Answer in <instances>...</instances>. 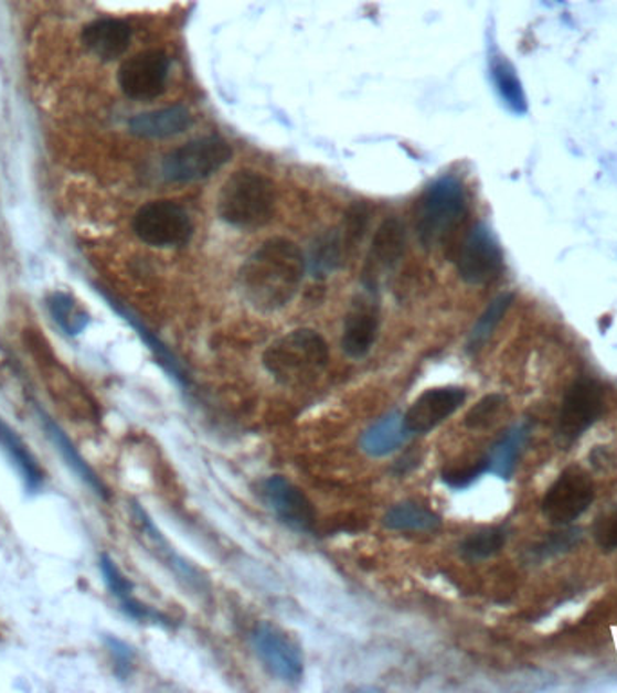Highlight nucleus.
I'll return each mask as SVG.
<instances>
[{
  "label": "nucleus",
  "mask_w": 617,
  "mask_h": 693,
  "mask_svg": "<svg viewBox=\"0 0 617 693\" xmlns=\"http://www.w3.org/2000/svg\"><path fill=\"white\" fill-rule=\"evenodd\" d=\"M307 258L297 244L273 237L246 258L238 288L258 311H277L291 302L306 277Z\"/></svg>",
  "instance_id": "nucleus-1"
},
{
  "label": "nucleus",
  "mask_w": 617,
  "mask_h": 693,
  "mask_svg": "<svg viewBox=\"0 0 617 693\" xmlns=\"http://www.w3.org/2000/svg\"><path fill=\"white\" fill-rule=\"evenodd\" d=\"M275 209V183L257 170H238L227 178L219 192V217L233 228H263L272 221Z\"/></svg>",
  "instance_id": "nucleus-2"
},
{
  "label": "nucleus",
  "mask_w": 617,
  "mask_h": 693,
  "mask_svg": "<svg viewBox=\"0 0 617 693\" xmlns=\"http://www.w3.org/2000/svg\"><path fill=\"white\" fill-rule=\"evenodd\" d=\"M329 363V346L312 329H297L278 338L264 352V366L284 385H306Z\"/></svg>",
  "instance_id": "nucleus-3"
},
{
  "label": "nucleus",
  "mask_w": 617,
  "mask_h": 693,
  "mask_svg": "<svg viewBox=\"0 0 617 693\" xmlns=\"http://www.w3.org/2000/svg\"><path fill=\"white\" fill-rule=\"evenodd\" d=\"M466 213V192L459 179L446 175L432 183L415 210V233L426 248L443 246Z\"/></svg>",
  "instance_id": "nucleus-4"
},
{
  "label": "nucleus",
  "mask_w": 617,
  "mask_h": 693,
  "mask_svg": "<svg viewBox=\"0 0 617 693\" xmlns=\"http://www.w3.org/2000/svg\"><path fill=\"white\" fill-rule=\"evenodd\" d=\"M233 150L221 136L192 139L172 150L161 164V173L172 183H193L212 178L232 159Z\"/></svg>",
  "instance_id": "nucleus-5"
},
{
  "label": "nucleus",
  "mask_w": 617,
  "mask_h": 693,
  "mask_svg": "<svg viewBox=\"0 0 617 693\" xmlns=\"http://www.w3.org/2000/svg\"><path fill=\"white\" fill-rule=\"evenodd\" d=\"M132 230L139 241L153 248H181L193 235L187 210L167 199L143 204L134 215Z\"/></svg>",
  "instance_id": "nucleus-6"
},
{
  "label": "nucleus",
  "mask_w": 617,
  "mask_h": 693,
  "mask_svg": "<svg viewBox=\"0 0 617 693\" xmlns=\"http://www.w3.org/2000/svg\"><path fill=\"white\" fill-rule=\"evenodd\" d=\"M605 412V388L594 377L582 376L563 396L556 423V441L567 450Z\"/></svg>",
  "instance_id": "nucleus-7"
},
{
  "label": "nucleus",
  "mask_w": 617,
  "mask_h": 693,
  "mask_svg": "<svg viewBox=\"0 0 617 693\" xmlns=\"http://www.w3.org/2000/svg\"><path fill=\"white\" fill-rule=\"evenodd\" d=\"M596 486L582 466H567L543 497L542 513L551 524L571 525L593 505Z\"/></svg>",
  "instance_id": "nucleus-8"
},
{
  "label": "nucleus",
  "mask_w": 617,
  "mask_h": 693,
  "mask_svg": "<svg viewBox=\"0 0 617 693\" xmlns=\"http://www.w3.org/2000/svg\"><path fill=\"white\" fill-rule=\"evenodd\" d=\"M457 271L471 286H486L504 271V255L486 224L469 230L457 253Z\"/></svg>",
  "instance_id": "nucleus-9"
},
{
  "label": "nucleus",
  "mask_w": 617,
  "mask_h": 693,
  "mask_svg": "<svg viewBox=\"0 0 617 693\" xmlns=\"http://www.w3.org/2000/svg\"><path fill=\"white\" fill-rule=\"evenodd\" d=\"M169 73L170 58L164 51H143L119 65V89L127 98L150 102L163 95Z\"/></svg>",
  "instance_id": "nucleus-10"
},
{
  "label": "nucleus",
  "mask_w": 617,
  "mask_h": 693,
  "mask_svg": "<svg viewBox=\"0 0 617 693\" xmlns=\"http://www.w3.org/2000/svg\"><path fill=\"white\" fill-rule=\"evenodd\" d=\"M253 647L269 672L284 683L297 684L304 678V655L300 647L284 630L272 623H260L253 630Z\"/></svg>",
  "instance_id": "nucleus-11"
},
{
  "label": "nucleus",
  "mask_w": 617,
  "mask_h": 693,
  "mask_svg": "<svg viewBox=\"0 0 617 693\" xmlns=\"http://www.w3.org/2000/svg\"><path fill=\"white\" fill-rule=\"evenodd\" d=\"M264 499L281 524L298 533H312L317 525V511L306 493L287 481L286 477L273 476L264 482Z\"/></svg>",
  "instance_id": "nucleus-12"
},
{
  "label": "nucleus",
  "mask_w": 617,
  "mask_h": 693,
  "mask_svg": "<svg viewBox=\"0 0 617 693\" xmlns=\"http://www.w3.org/2000/svg\"><path fill=\"white\" fill-rule=\"evenodd\" d=\"M406 248V228L400 218L389 217L372 237L366 253L363 282L371 291L380 289L383 278L397 266Z\"/></svg>",
  "instance_id": "nucleus-13"
},
{
  "label": "nucleus",
  "mask_w": 617,
  "mask_h": 693,
  "mask_svg": "<svg viewBox=\"0 0 617 693\" xmlns=\"http://www.w3.org/2000/svg\"><path fill=\"white\" fill-rule=\"evenodd\" d=\"M466 397L468 394L460 386L428 388L412 403L406 414H403L406 428L415 436L430 434L437 426L443 425L449 416H454L460 406L465 405Z\"/></svg>",
  "instance_id": "nucleus-14"
},
{
  "label": "nucleus",
  "mask_w": 617,
  "mask_h": 693,
  "mask_svg": "<svg viewBox=\"0 0 617 693\" xmlns=\"http://www.w3.org/2000/svg\"><path fill=\"white\" fill-rule=\"evenodd\" d=\"M132 515L134 520L138 522L139 530L143 531L145 536L156 551V555L172 571L173 576L181 579V584L187 585L188 589L193 590V593L208 595L210 584H208L206 576L179 555L178 551L173 550L169 540L164 539L163 533L158 530V525L153 524L149 513L143 510V505L132 502Z\"/></svg>",
  "instance_id": "nucleus-15"
},
{
  "label": "nucleus",
  "mask_w": 617,
  "mask_h": 693,
  "mask_svg": "<svg viewBox=\"0 0 617 693\" xmlns=\"http://www.w3.org/2000/svg\"><path fill=\"white\" fill-rule=\"evenodd\" d=\"M35 416L39 419V425L42 426V430L45 431V436L50 439L53 448L58 451L60 457L64 459L67 468L93 491L94 495L99 497L102 501H107L109 499L107 486L99 479L98 473L91 468L89 462L85 461L84 456L79 454L73 439L67 436V431L42 406L35 405Z\"/></svg>",
  "instance_id": "nucleus-16"
},
{
  "label": "nucleus",
  "mask_w": 617,
  "mask_h": 693,
  "mask_svg": "<svg viewBox=\"0 0 617 693\" xmlns=\"http://www.w3.org/2000/svg\"><path fill=\"white\" fill-rule=\"evenodd\" d=\"M99 573L104 578L110 595L118 599L119 609L124 610L125 616H129L134 621L139 623L161 625V627H170L167 616L161 615L159 610L152 609L143 601H139L134 596V584L127 576L121 573L116 562L110 558L107 553H102L98 559Z\"/></svg>",
  "instance_id": "nucleus-17"
},
{
  "label": "nucleus",
  "mask_w": 617,
  "mask_h": 693,
  "mask_svg": "<svg viewBox=\"0 0 617 693\" xmlns=\"http://www.w3.org/2000/svg\"><path fill=\"white\" fill-rule=\"evenodd\" d=\"M380 331L377 306L366 298L355 300L347 314L341 349L349 358H363L371 352Z\"/></svg>",
  "instance_id": "nucleus-18"
},
{
  "label": "nucleus",
  "mask_w": 617,
  "mask_h": 693,
  "mask_svg": "<svg viewBox=\"0 0 617 693\" xmlns=\"http://www.w3.org/2000/svg\"><path fill=\"white\" fill-rule=\"evenodd\" d=\"M0 450L4 451L6 459L15 468L24 490L30 495H35L44 488L45 473L42 466L36 461L30 446L19 436V431L11 428L2 417H0Z\"/></svg>",
  "instance_id": "nucleus-19"
},
{
  "label": "nucleus",
  "mask_w": 617,
  "mask_h": 693,
  "mask_svg": "<svg viewBox=\"0 0 617 693\" xmlns=\"http://www.w3.org/2000/svg\"><path fill=\"white\" fill-rule=\"evenodd\" d=\"M85 47L104 62L125 55L132 40V30L125 20L98 19L82 31Z\"/></svg>",
  "instance_id": "nucleus-20"
},
{
  "label": "nucleus",
  "mask_w": 617,
  "mask_h": 693,
  "mask_svg": "<svg viewBox=\"0 0 617 693\" xmlns=\"http://www.w3.org/2000/svg\"><path fill=\"white\" fill-rule=\"evenodd\" d=\"M96 292H98L99 297L104 298L107 306H109L116 314L124 318L125 322L129 323L134 331L138 332V337L143 340L145 345L149 346V351L152 352L153 358L161 363V366H163L167 374L172 377L173 382L187 388V372L183 371V366L178 362V358L173 356L172 352L169 351V346L164 345L152 331H149V328H147L125 303L119 302L118 298L113 297V295L105 291L104 288H96Z\"/></svg>",
  "instance_id": "nucleus-21"
},
{
  "label": "nucleus",
  "mask_w": 617,
  "mask_h": 693,
  "mask_svg": "<svg viewBox=\"0 0 617 693\" xmlns=\"http://www.w3.org/2000/svg\"><path fill=\"white\" fill-rule=\"evenodd\" d=\"M192 125V115L183 105H172L167 109L150 110L134 116L129 121V130L134 136L143 139H164L183 135Z\"/></svg>",
  "instance_id": "nucleus-22"
},
{
  "label": "nucleus",
  "mask_w": 617,
  "mask_h": 693,
  "mask_svg": "<svg viewBox=\"0 0 617 693\" xmlns=\"http://www.w3.org/2000/svg\"><path fill=\"white\" fill-rule=\"evenodd\" d=\"M411 436V431L406 428L405 416L400 412H392L363 431L360 446L366 456L386 457L400 450Z\"/></svg>",
  "instance_id": "nucleus-23"
},
{
  "label": "nucleus",
  "mask_w": 617,
  "mask_h": 693,
  "mask_svg": "<svg viewBox=\"0 0 617 693\" xmlns=\"http://www.w3.org/2000/svg\"><path fill=\"white\" fill-rule=\"evenodd\" d=\"M529 434H531L529 423H522V425L511 428L485 457L486 465H488V473H493V476L504 479V481L511 479L520 450L528 443Z\"/></svg>",
  "instance_id": "nucleus-24"
},
{
  "label": "nucleus",
  "mask_w": 617,
  "mask_h": 693,
  "mask_svg": "<svg viewBox=\"0 0 617 693\" xmlns=\"http://www.w3.org/2000/svg\"><path fill=\"white\" fill-rule=\"evenodd\" d=\"M383 524L392 531H435L440 525V519L426 505L406 501L392 505Z\"/></svg>",
  "instance_id": "nucleus-25"
},
{
  "label": "nucleus",
  "mask_w": 617,
  "mask_h": 693,
  "mask_svg": "<svg viewBox=\"0 0 617 693\" xmlns=\"http://www.w3.org/2000/svg\"><path fill=\"white\" fill-rule=\"evenodd\" d=\"M47 311L53 322L58 326L67 337L75 338L89 328L91 318L84 309L79 308L75 298L67 292L56 291L47 298Z\"/></svg>",
  "instance_id": "nucleus-26"
},
{
  "label": "nucleus",
  "mask_w": 617,
  "mask_h": 693,
  "mask_svg": "<svg viewBox=\"0 0 617 693\" xmlns=\"http://www.w3.org/2000/svg\"><path fill=\"white\" fill-rule=\"evenodd\" d=\"M491 78H493L494 89L509 109L517 115H524L528 110V99H525L522 82L517 76L513 65L504 58L491 60Z\"/></svg>",
  "instance_id": "nucleus-27"
},
{
  "label": "nucleus",
  "mask_w": 617,
  "mask_h": 693,
  "mask_svg": "<svg viewBox=\"0 0 617 693\" xmlns=\"http://www.w3.org/2000/svg\"><path fill=\"white\" fill-rule=\"evenodd\" d=\"M508 530L504 525L497 527H486V530L477 531L466 536L460 544L459 551L462 558L469 562H479V559L491 558V556L500 553L508 542Z\"/></svg>",
  "instance_id": "nucleus-28"
},
{
  "label": "nucleus",
  "mask_w": 617,
  "mask_h": 693,
  "mask_svg": "<svg viewBox=\"0 0 617 693\" xmlns=\"http://www.w3.org/2000/svg\"><path fill=\"white\" fill-rule=\"evenodd\" d=\"M513 298L511 292H504V295H500V297L494 298L493 302L489 303V308L482 312V317L477 320L474 329L469 332L468 352L480 351L489 338L493 337L494 329L499 328V323L502 322L506 312L511 308Z\"/></svg>",
  "instance_id": "nucleus-29"
},
{
  "label": "nucleus",
  "mask_w": 617,
  "mask_h": 693,
  "mask_svg": "<svg viewBox=\"0 0 617 693\" xmlns=\"http://www.w3.org/2000/svg\"><path fill=\"white\" fill-rule=\"evenodd\" d=\"M579 540H582V530L567 527V530L551 533L547 539L531 547L529 553H531V559L534 562H543V559L554 558V556L563 555V553L573 550L579 544Z\"/></svg>",
  "instance_id": "nucleus-30"
},
{
  "label": "nucleus",
  "mask_w": 617,
  "mask_h": 693,
  "mask_svg": "<svg viewBox=\"0 0 617 693\" xmlns=\"http://www.w3.org/2000/svg\"><path fill=\"white\" fill-rule=\"evenodd\" d=\"M104 643L110 659H113L114 675L119 681H127L132 675L134 659H136L132 647L116 636H104Z\"/></svg>",
  "instance_id": "nucleus-31"
},
{
  "label": "nucleus",
  "mask_w": 617,
  "mask_h": 693,
  "mask_svg": "<svg viewBox=\"0 0 617 693\" xmlns=\"http://www.w3.org/2000/svg\"><path fill=\"white\" fill-rule=\"evenodd\" d=\"M504 396H500V394L486 396L482 402L477 403L471 408L468 417H466V425L469 428H474V430L475 428H486V426L494 422V417L499 416L500 408L504 406Z\"/></svg>",
  "instance_id": "nucleus-32"
},
{
  "label": "nucleus",
  "mask_w": 617,
  "mask_h": 693,
  "mask_svg": "<svg viewBox=\"0 0 617 693\" xmlns=\"http://www.w3.org/2000/svg\"><path fill=\"white\" fill-rule=\"evenodd\" d=\"M593 536L603 553L617 550V508L594 520Z\"/></svg>",
  "instance_id": "nucleus-33"
},
{
  "label": "nucleus",
  "mask_w": 617,
  "mask_h": 693,
  "mask_svg": "<svg viewBox=\"0 0 617 693\" xmlns=\"http://www.w3.org/2000/svg\"><path fill=\"white\" fill-rule=\"evenodd\" d=\"M485 473H488V465H486V459H482V461L475 462L469 468H455V470L443 471V481L449 488H454V490H465V488L474 484Z\"/></svg>",
  "instance_id": "nucleus-34"
}]
</instances>
